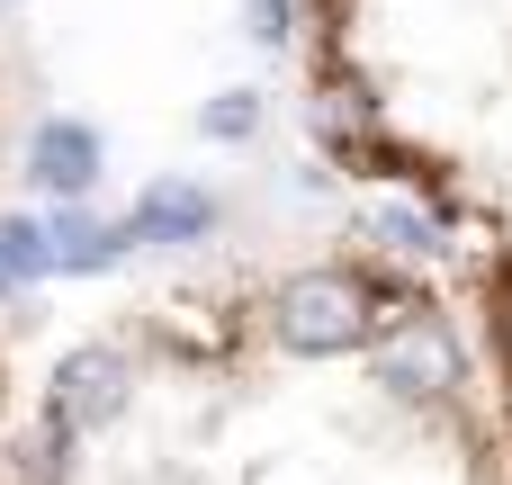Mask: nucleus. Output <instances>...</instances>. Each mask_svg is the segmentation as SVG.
<instances>
[{"mask_svg": "<svg viewBox=\"0 0 512 485\" xmlns=\"http://www.w3.org/2000/svg\"><path fill=\"white\" fill-rule=\"evenodd\" d=\"M99 171H108V135H99L90 117H36V126H27L18 180H27L45 207H90Z\"/></svg>", "mask_w": 512, "mask_h": 485, "instance_id": "f257e3e1", "label": "nucleus"}, {"mask_svg": "<svg viewBox=\"0 0 512 485\" xmlns=\"http://www.w3.org/2000/svg\"><path fill=\"white\" fill-rule=\"evenodd\" d=\"M117 225H126V252H189V243H207L225 225V198L207 180H189V171H162V180L135 189V207Z\"/></svg>", "mask_w": 512, "mask_h": 485, "instance_id": "f03ea898", "label": "nucleus"}, {"mask_svg": "<svg viewBox=\"0 0 512 485\" xmlns=\"http://www.w3.org/2000/svg\"><path fill=\"white\" fill-rule=\"evenodd\" d=\"M45 234H54V279H108L126 270V225L117 216H90V207H45Z\"/></svg>", "mask_w": 512, "mask_h": 485, "instance_id": "7ed1b4c3", "label": "nucleus"}, {"mask_svg": "<svg viewBox=\"0 0 512 485\" xmlns=\"http://www.w3.org/2000/svg\"><path fill=\"white\" fill-rule=\"evenodd\" d=\"M36 279H54V234H45V216L0 207V288H36Z\"/></svg>", "mask_w": 512, "mask_h": 485, "instance_id": "20e7f679", "label": "nucleus"}, {"mask_svg": "<svg viewBox=\"0 0 512 485\" xmlns=\"http://www.w3.org/2000/svg\"><path fill=\"white\" fill-rule=\"evenodd\" d=\"M261 117H270V108H261V90H252V81H234V90H216V99L198 108V135H207V144H252V135H261Z\"/></svg>", "mask_w": 512, "mask_h": 485, "instance_id": "39448f33", "label": "nucleus"}, {"mask_svg": "<svg viewBox=\"0 0 512 485\" xmlns=\"http://www.w3.org/2000/svg\"><path fill=\"white\" fill-rule=\"evenodd\" d=\"M234 9H243V36L261 54H288L297 45V0H234Z\"/></svg>", "mask_w": 512, "mask_h": 485, "instance_id": "423d86ee", "label": "nucleus"}, {"mask_svg": "<svg viewBox=\"0 0 512 485\" xmlns=\"http://www.w3.org/2000/svg\"><path fill=\"white\" fill-rule=\"evenodd\" d=\"M0 432H9V351H0Z\"/></svg>", "mask_w": 512, "mask_h": 485, "instance_id": "0eeeda50", "label": "nucleus"}, {"mask_svg": "<svg viewBox=\"0 0 512 485\" xmlns=\"http://www.w3.org/2000/svg\"><path fill=\"white\" fill-rule=\"evenodd\" d=\"M0 162H9V99H0Z\"/></svg>", "mask_w": 512, "mask_h": 485, "instance_id": "6e6552de", "label": "nucleus"}]
</instances>
